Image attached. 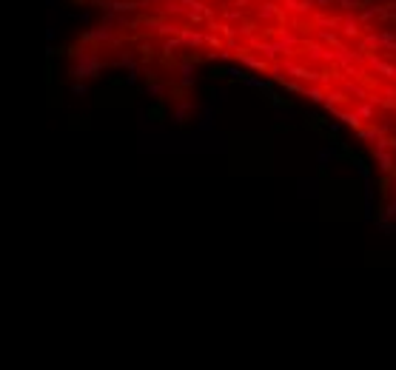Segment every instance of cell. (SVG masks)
<instances>
[{
	"mask_svg": "<svg viewBox=\"0 0 396 370\" xmlns=\"http://www.w3.org/2000/svg\"><path fill=\"white\" fill-rule=\"evenodd\" d=\"M260 17H263V20H271V17H280V6H277L274 0H265L263 6H260Z\"/></svg>",
	"mask_w": 396,
	"mask_h": 370,
	"instance_id": "2",
	"label": "cell"
},
{
	"mask_svg": "<svg viewBox=\"0 0 396 370\" xmlns=\"http://www.w3.org/2000/svg\"><path fill=\"white\" fill-rule=\"evenodd\" d=\"M359 32H362V29H359V17L348 15V17L342 20V34H345V37H359Z\"/></svg>",
	"mask_w": 396,
	"mask_h": 370,
	"instance_id": "1",
	"label": "cell"
},
{
	"mask_svg": "<svg viewBox=\"0 0 396 370\" xmlns=\"http://www.w3.org/2000/svg\"><path fill=\"white\" fill-rule=\"evenodd\" d=\"M54 37H57V29H54V26H49V29H46V40H54Z\"/></svg>",
	"mask_w": 396,
	"mask_h": 370,
	"instance_id": "11",
	"label": "cell"
},
{
	"mask_svg": "<svg viewBox=\"0 0 396 370\" xmlns=\"http://www.w3.org/2000/svg\"><path fill=\"white\" fill-rule=\"evenodd\" d=\"M180 37H182V43L185 46H199L202 43V34H194V32H188V29H182Z\"/></svg>",
	"mask_w": 396,
	"mask_h": 370,
	"instance_id": "4",
	"label": "cell"
},
{
	"mask_svg": "<svg viewBox=\"0 0 396 370\" xmlns=\"http://www.w3.org/2000/svg\"><path fill=\"white\" fill-rule=\"evenodd\" d=\"M205 40H208V43H211V46H217V48H220V46H222V40H220V37H217V34H208Z\"/></svg>",
	"mask_w": 396,
	"mask_h": 370,
	"instance_id": "10",
	"label": "cell"
},
{
	"mask_svg": "<svg viewBox=\"0 0 396 370\" xmlns=\"http://www.w3.org/2000/svg\"><path fill=\"white\" fill-rule=\"evenodd\" d=\"M225 17H228V20H240V17H242V12H237V9H231V12H225Z\"/></svg>",
	"mask_w": 396,
	"mask_h": 370,
	"instance_id": "9",
	"label": "cell"
},
{
	"mask_svg": "<svg viewBox=\"0 0 396 370\" xmlns=\"http://www.w3.org/2000/svg\"><path fill=\"white\" fill-rule=\"evenodd\" d=\"M228 74H231V77H234V80H248V77H245V71H242V68H228Z\"/></svg>",
	"mask_w": 396,
	"mask_h": 370,
	"instance_id": "8",
	"label": "cell"
},
{
	"mask_svg": "<svg viewBox=\"0 0 396 370\" xmlns=\"http://www.w3.org/2000/svg\"><path fill=\"white\" fill-rule=\"evenodd\" d=\"M365 6H368V9L359 15V20L362 23H371L374 17H382V6H374V3H365Z\"/></svg>",
	"mask_w": 396,
	"mask_h": 370,
	"instance_id": "3",
	"label": "cell"
},
{
	"mask_svg": "<svg viewBox=\"0 0 396 370\" xmlns=\"http://www.w3.org/2000/svg\"><path fill=\"white\" fill-rule=\"evenodd\" d=\"M240 60H242V63H248V65H251V68H260V71H263V68H265V63H263V60H257V57H251L248 51H240Z\"/></svg>",
	"mask_w": 396,
	"mask_h": 370,
	"instance_id": "5",
	"label": "cell"
},
{
	"mask_svg": "<svg viewBox=\"0 0 396 370\" xmlns=\"http://www.w3.org/2000/svg\"><path fill=\"white\" fill-rule=\"evenodd\" d=\"M182 3H185V6H191V12H197V15H205V9H208L202 0H182Z\"/></svg>",
	"mask_w": 396,
	"mask_h": 370,
	"instance_id": "6",
	"label": "cell"
},
{
	"mask_svg": "<svg viewBox=\"0 0 396 370\" xmlns=\"http://www.w3.org/2000/svg\"><path fill=\"white\" fill-rule=\"evenodd\" d=\"M388 9H391V12H396V3H388Z\"/></svg>",
	"mask_w": 396,
	"mask_h": 370,
	"instance_id": "12",
	"label": "cell"
},
{
	"mask_svg": "<svg viewBox=\"0 0 396 370\" xmlns=\"http://www.w3.org/2000/svg\"><path fill=\"white\" fill-rule=\"evenodd\" d=\"M333 3H339V6H342V9H348V12H351V9H359V6H365L362 0H333Z\"/></svg>",
	"mask_w": 396,
	"mask_h": 370,
	"instance_id": "7",
	"label": "cell"
}]
</instances>
